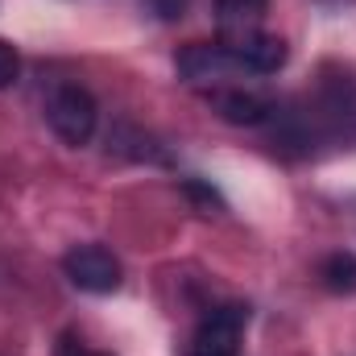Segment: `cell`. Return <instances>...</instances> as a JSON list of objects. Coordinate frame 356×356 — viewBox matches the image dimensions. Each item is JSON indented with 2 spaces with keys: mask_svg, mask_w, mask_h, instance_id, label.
<instances>
[{
  "mask_svg": "<svg viewBox=\"0 0 356 356\" xmlns=\"http://www.w3.org/2000/svg\"><path fill=\"white\" fill-rule=\"evenodd\" d=\"M319 277L332 294H356V257L353 253H332L323 257L319 266Z\"/></svg>",
  "mask_w": 356,
  "mask_h": 356,
  "instance_id": "7",
  "label": "cell"
},
{
  "mask_svg": "<svg viewBox=\"0 0 356 356\" xmlns=\"http://www.w3.org/2000/svg\"><path fill=\"white\" fill-rule=\"evenodd\" d=\"M245 327H249V307L245 302L211 307L199 319L195 336H191V356H236L241 340H245Z\"/></svg>",
  "mask_w": 356,
  "mask_h": 356,
  "instance_id": "2",
  "label": "cell"
},
{
  "mask_svg": "<svg viewBox=\"0 0 356 356\" xmlns=\"http://www.w3.org/2000/svg\"><path fill=\"white\" fill-rule=\"evenodd\" d=\"M269 13V0H216V25H220V42H241L261 33Z\"/></svg>",
  "mask_w": 356,
  "mask_h": 356,
  "instance_id": "6",
  "label": "cell"
},
{
  "mask_svg": "<svg viewBox=\"0 0 356 356\" xmlns=\"http://www.w3.org/2000/svg\"><path fill=\"white\" fill-rule=\"evenodd\" d=\"M46 120L58 133V141H67V145L79 149V145H88L91 137H95L99 108H95V99H91L88 88L63 83V88H54V95L46 99Z\"/></svg>",
  "mask_w": 356,
  "mask_h": 356,
  "instance_id": "1",
  "label": "cell"
},
{
  "mask_svg": "<svg viewBox=\"0 0 356 356\" xmlns=\"http://www.w3.org/2000/svg\"><path fill=\"white\" fill-rule=\"evenodd\" d=\"M145 4H149L162 21H178V17L186 13V0H145Z\"/></svg>",
  "mask_w": 356,
  "mask_h": 356,
  "instance_id": "9",
  "label": "cell"
},
{
  "mask_svg": "<svg viewBox=\"0 0 356 356\" xmlns=\"http://www.w3.org/2000/svg\"><path fill=\"white\" fill-rule=\"evenodd\" d=\"M178 75L186 83H195V88L216 91V88H224V79H232L241 71L232 67V58H228V50L220 42H191V46L178 50Z\"/></svg>",
  "mask_w": 356,
  "mask_h": 356,
  "instance_id": "4",
  "label": "cell"
},
{
  "mask_svg": "<svg viewBox=\"0 0 356 356\" xmlns=\"http://www.w3.org/2000/svg\"><path fill=\"white\" fill-rule=\"evenodd\" d=\"M63 273H67L71 286L83 290V294H112V290H120V282H124V269L116 261V253L104 249V245H75V249L63 257Z\"/></svg>",
  "mask_w": 356,
  "mask_h": 356,
  "instance_id": "3",
  "label": "cell"
},
{
  "mask_svg": "<svg viewBox=\"0 0 356 356\" xmlns=\"http://www.w3.org/2000/svg\"><path fill=\"white\" fill-rule=\"evenodd\" d=\"M211 108L220 112V120L245 124V129H257V124L277 116V104L253 88H216L211 91Z\"/></svg>",
  "mask_w": 356,
  "mask_h": 356,
  "instance_id": "5",
  "label": "cell"
},
{
  "mask_svg": "<svg viewBox=\"0 0 356 356\" xmlns=\"http://www.w3.org/2000/svg\"><path fill=\"white\" fill-rule=\"evenodd\" d=\"M58 356H108V353H95V348H88L83 340H75V336H63V344H58Z\"/></svg>",
  "mask_w": 356,
  "mask_h": 356,
  "instance_id": "10",
  "label": "cell"
},
{
  "mask_svg": "<svg viewBox=\"0 0 356 356\" xmlns=\"http://www.w3.org/2000/svg\"><path fill=\"white\" fill-rule=\"evenodd\" d=\"M17 79H21V54L0 38V91H8Z\"/></svg>",
  "mask_w": 356,
  "mask_h": 356,
  "instance_id": "8",
  "label": "cell"
}]
</instances>
